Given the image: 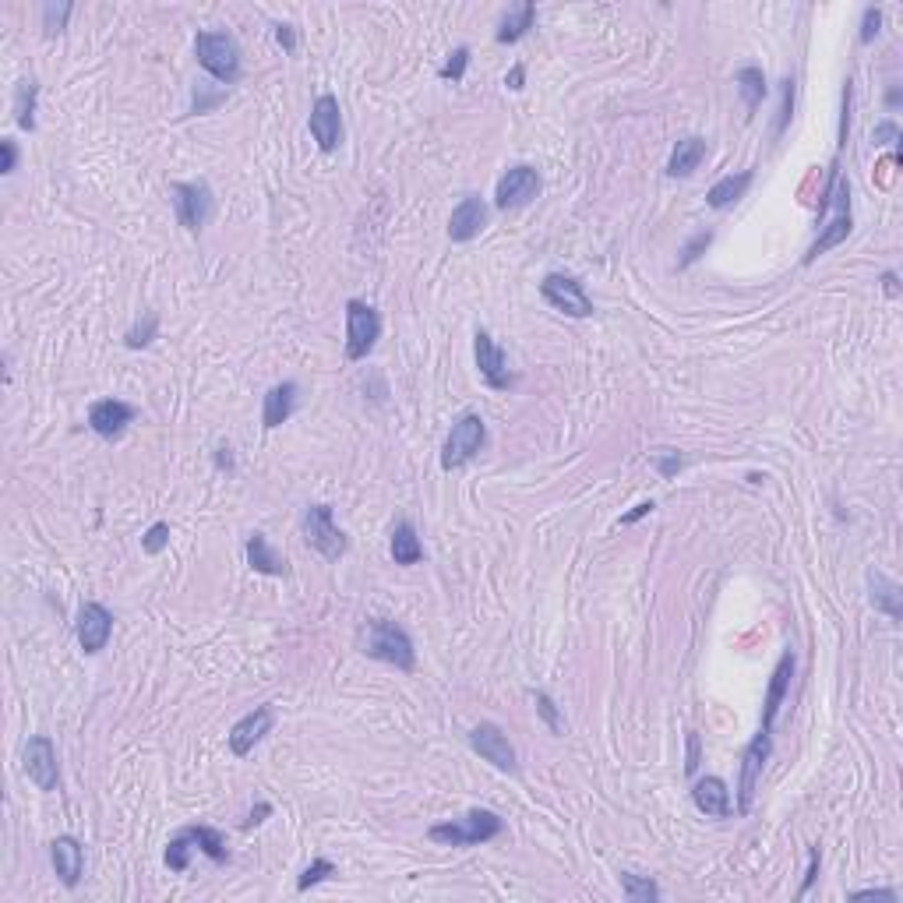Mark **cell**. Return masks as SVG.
Wrapping results in <instances>:
<instances>
[{
	"label": "cell",
	"mask_w": 903,
	"mask_h": 903,
	"mask_svg": "<svg viewBox=\"0 0 903 903\" xmlns=\"http://www.w3.org/2000/svg\"><path fill=\"white\" fill-rule=\"evenodd\" d=\"M826 212H829V223L822 226V233L815 237V244L808 247L805 265H812L819 254L829 251V247L844 244V240L851 237V230H854V219H851V184H847V177L840 173V159H833V166H829V180H826V187H822L819 216H826Z\"/></svg>",
	"instance_id": "1"
},
{
	"label": "cell",
	"mask_w": 903,
	"mask_h": 903,
	"mask_svg": "<svg viewBox=\"0 0 903 903\" xmlns=\"http://www.w3.org/2000/svg\"><path fill=\"white\" fill-rule=\"evenodd\" d=\"M357 650L371 660H381V664H392L396 671L410 674L417 667V650H413V639L406 635L403 625L389 618H371L360 625L357 632Z\"/></svg>",
	"instance_id": "2"
},
{
	"label": "cell",
	"mask_w": 903,
	"mask_h": 903,
	"mask_svg": "<svg viewBox=\"0 0 903 903\" xmlns=\"http://www.w3.org/2000/svg\"><path fill=\"white\" fill-rule=\"evenodd\" d=\"M505 833V819L487 808H470L463 819H452V822H438V826L427 829L434 844H445V847H477L487 844V840H498Z\"/></svg>",
	"instance_id": "3"
},
{
	"label": "cell",
	"mask_w": 903,
	"mask_h": 903,
	"mask_svg": "<svg viewBox=\"0 0 903 903\" xmlns=\"http://www.w3.org/2000/svg\"><path fill=\"white\" fill-rule=\"evenodd\" d=\"M195 57H198V64L223 85H237L240 75H244L240 46H237V39L226 36V32H198Z\"/></svg>",
	"instance_id": "4"
},
{
	"label": "cell",
	"mask_w": 903,
	"mask_h": 903,
	"mask_svg": "<svg viewBox=\"0 0 903 903\" xmlns=\"http://www.w3.org/2000/svg\"><path fill=\"white\" fill-rule=\"evenodd\" d=\"M191 851H202L209 861L216 865H226L230 861V851H226V836L212 826H184L177 836H170V844H166V868L170 872H187V854Z\"/></svg>",
	"instance_id": "5"
},
{
	"label": "cell",
	"mask_w": 903,
	"mask_h": 903,
	"mask_svg": "<svg viewBox=\"0 0 903 903\" xmlns=\"http://www.w3.org/2000/svg\"><path fill=\"white\" fill-rule=\"evenodd\" d=\"M487 445V424L480 413H463V417L452 424L445 438V448H441V470L452 473V470H463L466 463L484 452Z\"/></svg>",
	"instance_id": "6"
},
{
	"label": "cell",
	"mask_w": 903,
	"mask_h": 903,
	"mask_svg": "<svg viewBox=\"0 0 903 903\" xmlns=\"http://www.w3.org/2000/svg\"><path fill=\"white\" fill-rule=\"evenodd\" d=\"M300 537L311 551H318L325 561H339L350 551V537L336 526L329 505H307L300 515Z\"/></svg>",
	"instance_id": "7"
},
{
	"label": "cell",
	"mask_w": 903,
	"mask_h": 903,
	"mask_svg": "<svg viewBox=\"0 0 903 903\" xmlns=\"http://www.w3.org/2000/svg\"><path fill=\"white\" fill-rule=\"evenodd\" d=\"M170 198L173 212H177L180 226L187 233H202L209 226L212 212H216V195L205 180H177V184H170Z\"/></svg>",
	"instance_id": "8"
},
{
	"label": "cell",
	"mask_w": 903,
	"mask_h": 903,
	"mask_svg": "<svg viewBox=\"0 0 903 903\" xmlns=\"http://www.w3.org/2000/svg\"><path fill=\"white\" fill-rule=\"evenodd\" d=\"M381 339V314L364 300H346V360H367Z\"/></svg>",
	"instance_id": "9"
},
{
	"label": "cell",
	"mask_w": 903,
	"mask_h": 903,
	"mask_svg": "<svg viewBox=\"0 0 903 903\" xmlns=\"http://www.w3.org/2000/svg\"><path fill=\"white\" fill-rule=\"evenodd\" d=\"M540 297L547 300V307L568 314V318H590L593 314V300L586 297L583 283L575 276H565V272H547L540 279Z\"/></svg>",
	"instance_id": "10"
},
{
	"label": "cell",
	"mask_w": 903,
	"mask_h": 903,
	"mask_svg": "<svg viewBox=\"0 0 903 903\" xmlns=\"http://www.w3.org/2000/svg\"><path fill=\"white\" fill-rule=\"evenodd\" d=\"M473 357H477L480 381H484L487 389H494V392L515 389V381L519 378H515V371H508V353L494 343V336L487 329H477V336H473Z\"/></svg>",
	"instance_id": "11"
},
{
	"label": "cell",
	"mask_w": 903,
	"mask_h": 903,
	"mask_svg": "<svg viewBox=\"0 0 903 903\" xmlns=\"http://www.w3.org/2000/svg\"><path fill=\"white\" fill-rule=\"evenodd\" d=\"M22 773L39 787V791H57L60 787V762H57V748L46 734H36V738L25 741L22 748Z\"/></svg>",
	"instance_id": "12"
},
{
	"label": "cell",
	"mask_w": 903,
	"mask_h": 903,
	"mask_svg": "<svg viewBox=\"0 0 903 903\" xmlns=\"http://www.w3.org/2000/svg\"><path fill=\"white\" fill-rule=\"evenodd\" d=\"M540 195V173L533 166L519 163L512 170L501 173L498 187H494V205L501 212H512V209H526L533 198Z\"/></svg>",
	"instance_id": "13"
},
{
	"label": "cell",
	"mask_w": 903,
	"mask_h": 903,
	"mask_svg": "<svg viewBox=\"0 0 903 903\" xmlns=\"http://www.w3.org/2000/svg\"><path fill=\"white\" fill-rule=\"evenodd\" d=\"M470 748L484 762H491L494 769H501V773H519V759H515L512 741H508V734L501 731L498 724H491V720H484V724L473 727Z\"/></svg>",
	"instance_id": "14"
},
{
	"label": "cell",
	"mask_w": 903,
	"mask_h": 903,
	"mask_svg": "<svg viewBox=\"0 0 903 903\" xmlns=\"http://www.w3.org/2000/svg\"><path fill=\"white\" fill-rule=\"evenodd\" d=\"M307 131H311V138L318 142L321 152H336L339 145H343V135H346L343 110H339V99L332 96V92L314 99L311 117H307Z\"/></svg>",
	"instance_id": "15"
},
{
	"label": "cell",
	"mask_w": 903,
	"mask_h": 903,
	"mask_svg": "<svg viewBox=\"0 0 903 903\" xmlns=\"http://www.w3.org/2000/svg\"><path fill=\"white\" fill-rule=\"evenodd\" d=\"M272 727H276V713H272L269 702H265V706H254L251 713H244V717L230 727V738H226L230 741V752L237 755V759L251 755L254 745H262V741L269 738Z\"/></svg>",
	"instance_id": "16"
},
{
	"label": "cell",
	"mask_w": 903,
	"mask_h": 903,
	"mask_svg": "<svg viewBox=\"0 0 903 903\" xmlns=\"http://www.w3.org/2000/svg\"><path fill=\"white\" fill-rule=\"evenodd\" d=\"M75 635L85 657H96V653L106 650V642L113 635V614L103 604H96V600H85L75 621Z\"/></svg>",
	"instance_id": "17"
},
{
	"label": "cell",
	"mask_w": 903,
	"mask_h": 903,
	"mask_svg": "<svg viewBox=\"0 0 903 903\" xmlns=\"http://www.w3.org/2000/svg\"><path fill=\"white\" fill-rule=\"evenodd\" d=\"M769 752H773L769 731H759L752 738V745L745 748V755H741V780H738V812L741 815L752 808L755 787H759V780H762V769H766V762H769Z\"/></svg>",
	"instance_id": "18"
},
{
	"label": "cell",
	"mask_w": 903,
	"mask_h": 903,
	"mask_svg": "<svg viewBox=\"0 0 903 903\" xmlns=\"http://www.w3.org/2000/svg\"><path fill=\"white\" fill-rule=\"evenodd\" d=\"M491 223V209L484 205L480 195H466L463 202L452 209V219H448V240L452 244H470L473 237L487 230Z\"/></svg>",
	"instance_id": "19"
},
{
	"label": "cell",
	"mask_w": 903,
	"mask_h": 903,
	"mask_svg": "<svg viewBox=\"0 0 903 903\" xmlns=\"http://www.w3.org/2000/svg\"><path fill=\"white\" fill-rule=\"evenodd\" d=\"M138 410L124 399H96L89 406V427L103 441H117L127 431V424H135Z\"/></svg>",
	"instance_id": "20"
},
{
	"label": "cell",
	"mask_w": 903,
	"mask_h": 903,
	"mask_svg": "<svg viewBox=\"0 0 903 903\" xmlns=\"http://www.w3.org/2000/svg\"><path fill=\"white\" fill-rule=\"evenodd\" d=\"M50 861L57 879L64 882V889H78L85 875V847L78 836H57L50 844Z\"/></svg>",
	"instance_id": "21"
},
{
	"label": "cell",
	"mask_w": 903,
	"mask_h": 903,
	"mask_svg": "<svg viewBox=\"0 0 903 903\" xmlns=\"http://www.w3.org/2000/svg\"><path fill=\"white\" fill-rule=\"evenodd\" d=\"M791 678H794V650H784V657H780L777 671H773V678H769V692H766V706H762V724H759V731H769V734H773V724H777L780 709H784V699H787V688H791Z\"/></svg>",
	"instance_id": "22"
},
{
	"label": "cell",
	"mask_w": 903,
	"mask_h": 903,
	"mask_svg": "<svg viewBox=\"0 0 903 903\" xmlns=\"http://www.w3.org/2000/svg\"><path fill=\"white\" fill-rule=\"evenodd\" d=\"M297 399H300L297 381H279V385H272V389L265 392V399H262V427L265 431L283 427L286 420L293 417V410H297Z\"/></svg>",
	"instance_id": "23"
},
{
	"label": "cell",
	"mask_w": 903,
	"mask_h": 903,
	"mask_svg": "<svg viewBox=\"0 0 903 903\" xmlns=\"http://www.w3.org/2000/svg\"><path fill=\"white\" fill-rule=\"evenodd\" d=\"M692 801H695V808H699L702 815H709V819H731V812H734L731 791H727V784L720 777L695 780Z\"/></svg>",
	"instance_id": "24"
},
{
	"label": "cell",
	"mask_w": 903,
	"mask_h": 903,
	"mask_svg": "<svg viewBox=\"0 0 903 903\" xmlns=\"http://www.w3.org/2000/svg\"><path fill=\"white\" fill-rule=\"evenodd\" d=\"M247 565H251L258 575H276V579H286V575H290L286 554H279L276 547L269 544V537L258 530L247 537Z\"/></svg>",
	"instance_id": "25"
},
{
	"label": "cell",
	"mask_w": 903,
	"mask_h": 903,
	"mask_svg": "<svg viewBox=\"0 0 903 903\" xmlns=\"http://www.w3.org/2000/svg\"><path fill=\"white\" fill-rule=\"evenodd\" d=\"M868 600H872L875 611H882L889 621H900V618H903V593H900V583H893L889 575L868 572Z\"/></svg>",
	"instance_id": "26"
},
{
	"label": "cell",
	"mask_w": 903,
	"mask_h": 903,
	"mask_svg": "<svg viewBox=\"0 0 903 903\" xmlns=\"http://www.w3.org/2000/svg\"><path fill=\"white\" fill-rule=\"evenodd\" d=\"M706 156H709V142H706V138H699V135L681 138V142L674 145V152H671L667 173H671V177H692V173L699 170L702 159H706Z\"/></svg>",
	"instance_id": "27"
},
{
	"label": "cell",
	"mask_w": 903,
	"mask_h": 903,
	"mask_svg": "<svg viewBox=\"0 0 903 903\" xmlns=\"http://www.w3.org/2000/svg\"><path fill=\"white\" fill-rule=\"evenodd\" d=\"M389 554L396 565L410 568L417 565V561H424V544H420L417 530H413L410 519H403V523L392 526V537H389Z\"/></svg>",
	"instance_id": "28"
},
{
	"label": "cell",
	"mask_w": 903,
	"mask_h": 903,
	"mask_svg": "<svg viewBox=\"0 0 903 903\" xmlns=\"http://www.w3.org/2000/svg\"><path fill=\"white\" fill-rule=\"evenodd\" d=\"M752 170L745 173H727V177H720L717 184L706 191V205L709 209H727V205H734L738 198H745V191L752 187Z\"/></svg>",
	"instance_id": "29"
},
{
	"label": "cell",
	"mask_w": 903,
	"mask_h": 903,
	"mask_svg": "<svg viewBox=\"0 0 903 903\" xmlns=\"http://www.w3.org/2000/svg\"><path fill=\"white\" fill-rule=\"evenodd\" d=\"M537 25V4L533 0H526V4H519V8L512 11V15L505 18V22L498 25V32H494V39H498L501 46L508 43H519V39L530 36V29Z\"/></svg>",
	"instance_id": "30"
},
{
	"label": "cell",
	"mask_w": 903,
	"mask_h": 903,
	"mask_svg": "<svg viewBox=\"0 0 903 903\" xmlns=\"http://www.w3.org/2000/svg\"><path fill=\"white\" fill-rule=\"evenodd\" d=\"M36 106H39V82L36 78H25L15 89V124L22 131H29V135L36 131Z\"/></svg>",
	"instance_id": "31"
},
{
	"label": "cell",
	"mask_w": 903,
	"mask_h": 903,
	"mask_svg": "<svg viewBox=\"0 0 903 903\" xmlns=\"http://www.w3.org/2000/svg\"><path fill=\"white\" fill-rule=\"evenodd\" d=\"M734 85H738V96L745 99V110H748V117H752L769 92L766 75H762V68H741L738 75H734Z\"/></svg>",
	"instance_id": "32"
},
{
	"label": "cell",
	"mask_w": 903,
	"mask_h": 903,
	"mask_svg": "<svg viewBox=\"0 0 903 903\" xmlns=\"http://www.w3.org/2000/svg\"><path fill=\"white\" fill-rule=\"evenodd\" d=\"M621 893H625L628 903H657L660 900V886L646 875L635 872H621Z\"/></svg>",
	"instance_id": "33"
},
{
	"label": "cell",
	"mask_w": 903,
	"mask_h": 903,
	"mask_svg": "<svg viewBox=\"0 0 903 903\" xmlns=\"http://www.w3.org/2000/svg\"><path fill=\"white\" fill-rule=\"evenodd\" d=\"M156 336H159V314L156 311H145L142 318H138L135 325L124 332V346H127V350H145V346H149Z\"/></svg>",
	"instance_id": "34"
},
{
	"label": "cell",
	"mask_w": 903,
	"mask_h": 903,
	"mask_svg": "<svg viewBox=\"0 0 903 903\" xmlns=\"http://www.w3.org/2000/svg\"><path fill=\"white\" fill-rule=\"evenodd\" d=\"M530 699L537 702V717L547 724V731H551V734H558V738H561V734H568L565 717H561L558 702H554L551 695H547V692H530Z\"/></svg>",
	"instance_id": "35"
},
{
	"label": "cell",
	"mask_w": 903,
	"mask_h": 903,
	"mask_svg": "<svg viewBox=\"0 0 903 903\" xmlns=\"http://www.w3.org/2000/svg\"><path fill=\"white\" fill-rule=\"evenodd\" d=\"M466 68H470V46H456V50L448 53L445 64H441L438 78H441V82H463Z\"/></svg>",
	"instance_id": "36"
},
{
	"label": "cell",
	"mask_w": 903,
	"mask_h": 903,
	"mask_svg": "<svg viewBox=\"0 0 903 903\" xmlns=\"http://www.w3.org/2000/svg\"><path fill=\"white\" fill-rule=\"evenodd\" d=\"M75 15V4H46L43 8V32L46 39L60 36V32L68 29V18Z\"/></svg>",
	"instance_id": "37"
},
{
	"label": "cell",
	"mask_w": 903,
	"mask_h": 903,
	"mask_svg": "<svg viewBox=\"0 0 903 903\" xmlns=\"http://www.w3.org/2000/svg\"><path fill=\"white\" fill-rule=\"evenodd\" d=\"M329 875H336V865H332L329 858H314L311 865L304 868V875L297 879V889H300V893H307V889L318 886V882H325Z\"/></svg>",
	"instance_id": "38"
},
{
	"label": "cell",
	"mask_w": 903,
	"mask_h": 903,
	"mask_svg": "<svg viewBox=\"0 0 903 903\" xmlns=\"http://www.w3.org/2000/svg\"><path fill=\"white\" fill-rule=\"evenodd\" d=\"M650 463L657 466L660 477L671 480V477H678V470L685 466V456H681V452H674V448H657V452L650 456Z\"/></svg>",
	"instance_id": "39"
},
{
	"label": "cell",
	"mask_w": 903,
	"mask_h": 903,
	"mask_svg": "<svg viewBox=\"0 0 903 903\" xmlns=\"http://www.w3.org/2000/svg\"><path fill=\"white\" fill-rule=\"evenodd\" d=\"M713 244V230H702V233H695L692 240H688L685 247H681V262H678V269H688V265H695L702 258V251H706V247Z\"/></svg>",
	"instance_id": "40"
},
{
	"label": "cell",
	"mask_w": 903,
	"mask_h": 903,
	"mask_svg": "<svg viewBox=\"0 0 903 903\" xmlns=\"http://www.w3.org/2000/svg\"><path fill=\"white\" fill-rule=\"evenodd\" d=\"M170 547V523H152L142 537V551L145 554H163Z\"/></svg>",
	"instance_id": "41"
},
{
	"label": "cell",
	"mask_w": 903,
	"mask_h": 903,
	"mask_svg": "<svg viewBox=\"0 0 903 903\" xmlns=\"http://www.w3.org/2000/svg\"><path fill=\"white\" fill-rule=\"evenodd\" d=\"M879 32H882V8H865V15H861V32H858L861 46L875 43Z\"/></svg>",
	"instance_id": "42"
},
{
	"label": "cell",
	"mask_w": 903,
	"mask_h": 903,
	"mask_svg": "<svg viewBox=\"0 0 903 903\" xmlns=\"http://www.w3.org/2000/svg\"><path fill=\"white\" fill-rule=\"evenodd\" d=\"M226 99V92L219 89V92H209V85L205 82H198L195 85V106H191V113H209V110H216L219 103H223Z\"/></svg>",
	"instance_id": "43"
},
{
	"label": "cell",
	"mask_w": 903,
	"mask_h": 903,
	"mask_svg": "<svg viewBox=\"0 0 903 903\" xmlns=\"http://www.w3.org/2000/svg\"><path fill=\"white\" fill-rule=\"evenodd\" d=\"M784 103H780V120H777V135H784L787 124H791L794 117V78H784Z\"/></svg>",
	"instance_id": "44"
},
{
	"label": "cell",
	"mask_w": 903,
	"mask_h": 903,
	"mask_svg": "<svg viewBox=\"0 0 903 903\" xmlns=\"http://www.w3.org/2000/svg\"><path fill=\"white\" fill-rule=\"evenodd\" d=\"M819 865H822V854H819V844L808 847V872H805V882H801L798 896H808V889L815 886V879H819Z\"/></svg>",
	"instance_id": "45"
},
{
	"label": "cell",
	"mask_w": 903,
	"mask_h": 903,
	"mask_svg": "<svg viewBox=\"0 0 903 903\" xmlns=\"http://www.w3.org/2000/svg\"><path fill=\"white\" fill-rule=\"evenodd\" d=\"M896 142H900V127H896L893 120H882V124L872 131V145H875V149H882V145H896Z\"/></svg>",
	"instance_id": "46"
},
{
	"label": "cell",
	"mask_w": 903,
	"mask_h": 903,
	"mask_svg": "<svg viewBox=\"0 0 903 903\" xmlns=\"http://www.w3.org/2000/svg\"><path fill=\"white\" fill-rule=\"evenodd\" d=\"M0 156H4V163H0V173H4V177H11V173L18 170V145H15V138H0Z\"/></svg>",
	"instance_id": "47"
},
{
	"label": "cell",
	"mask_w": 903,
	"mask_h": 903,
	"mask_svg": "<svg viewBox=\"0 0 903 903\" xmlns=\"http://www.w3.org/2000/svg\"><path fill=\"white\" fill-rule=\"evenodd\" d=\"M276 43L283 46L286 53H297V29H293V25H286V22H279L276 25Z\"/></svg>",
	"instance_id": "48"
},
{
	"label": "cell",
	"mask_w": 903,
	"mask_h": 903,
	"mask_svg": "<svg viewBox=\"0 0 903 903\" xmlns=\"http://www.w3.org/2000/svg\"><path fill=\"white\" fill-rule=\"evenodd\" d=\"M851 900H886V903H896V900H900V893H896V889H858V893H851Z\"/></svg>",
	"instance_id": "49"
},
{
	"label": "cell",
	"mask_w": 903,
	"mask_h": 903,
	"mask_svg": "<svg viewBox=\"0 0 903 903\" xmlns=\"http://www.w3.org/2000/svg\"><path fill=\"white\" fill-rule=\"evenodd\" d=\"M653 508H657V505H653V501H639V505H635L632 512L621 515V526H635V523H639V519H646V515H650Z\"/></svg>",
	"instance_id": "50"
},
{
	"label": "cell",
	"mask_w": 903,
	"mask_h": 903,
	"mask_svg": "<svg viewBox=\"0 0 903 903\" xmlns=\"http://www.w3.org/2000/svg\"><path fill=\"white\" fill-rule=\"evenodd\" d=\"M695 769H699V734H688V759H685V773L692 777Z\"/></svg>",
	"instance_id": "51"
},
{
	"label": "cell",
	"mask_w": 903,
	"mask_h": 903,
	"mask_svg": "<svg viewBox=\"0 0 903 903\" xmlns=\"http://www.w3.org/2000/svg\"><path fill=\"white\" fill-rule=\"evenodd\" d=\"M265 815H272V805H269V801H262V805H258V808H251V815H247V819H244V826H240V829H254V826H262V822H265Z\"/></svg>",
	"instance_id": "52"
},
{
	"label": "cell",
	"mask_w": 903,
	"mask_h": 903,
	"mask_svg": "<svg viewBox=\"0 0 903 903\" xmlns=\"http://www.w3.org/2000/svg\"><path fill=\"white\" fill-rule=\"evenodd\" d=\"M216 466L219 470H226V473H233V448L226 445V441H219L216 445Z\"/></svg>",
	"instance_id": "53"
},
{
	"label": "cell",
	"mask_w": 903,
	"mask_h": 903,
	"mask_svg": "<svg viewBox=\"0 0 903 903\" xmlns=\"http://www.w3.org/2000/svg\"><path fill=\"white\" fill-rule=\"evenodd\" d=\"M523 82H526V68H523V64H515V68L505 75V89L519 92V89H523Z\"/></svg>",
	"instance_id": "54"
},
{
	"label": "cell",
	"mask_w": 903,
	"mask_h": 903,
	"mask_svg": "<svg viewBox=\"0 0 903 903\" xmlns=\"http://www.w3.org/2000/svg\"><path fill=\"white\" fill-rule=\"evenodd\" d=\"M882 290H886L889 300L900 297V276H896V272H882Z\"/></svg>",
	"instance_id": "55"
}]
</instances>
